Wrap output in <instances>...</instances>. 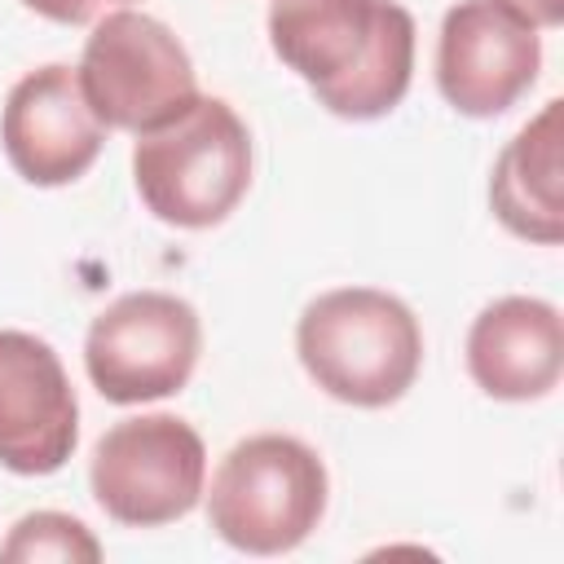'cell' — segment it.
<instances>
[{
  "instance_id": "obj_1",
  "label": "cell",
  "mask_w": 564,
  "mask_h": 564,
  "mask_svg": "<svg viewBox=\"0 0 564 564\" xmlns=\"http://www.w3.org/2000/svg\"><path fill=\"white\" fill-rule=\"evenodd\" d=\"M269 44L335 119L370 123L414 79V13L397 0H273Z\"/></svg>"
},
{
  "instance_id": "obj_2",
  "label": "cell",
  "mask_w": 564,
  "mask_h": 564,
  "mask_svg": "<svg viewBox=\"0 0 564 564\" xmlns=\"http://www.w3.org/2000/svg\"><path fill=\"white\" fill-rule=\"evenodd\" d=\"M304 375L344 405H397L423 370V326L414 308L379 286H330L295 322Z\"/></svg>"
},
{
  "instance_id": "obj_3",
  "label": "cell",
  "mask_w": 564,
  "mask_h": 564,
  "mask_svg": "<svg viewBox=\"0 0 564 564\" xmlns=\"http://www.w3.org/2000/svg\"><path fill=\"white\" fill-rule=\"evenodd\" d=\"M132 185L172 229H212L251 189V132L225 97H194L167 123L137 132Z\"/></svg>"
},
{
  "instance_id": "obj_4",
  "label": "cell",
  "mask_w": 564,
  "mask_h": 564,
  "mask_svg": "<svg viewBox=\"0 0 564 564\" xmlns=\"http://www.w3.org/2000/svg\"><path fill=\"white\" fill-rule=\"evenodd\" d=\"M207 524L242 555H286L322 524L330 476L322 454L291 432L242 436L212 471Z\"/></svg>"
},
{
  "instance_id": "obj_5",
  "label": "cell",
  "mask_w": 564,
  "mask_h": 564,
  "mask_svg": "<svg viewBox=\"0 0 564 564\" xmlns=\"http://www.w3.org/2000/svg\"><path fill=\"white\" fill-rule=\"evenodd\" d=\"M75 70L97 119L132 137L167 123L198 97L189 48L167 22L141 9L101 13L84 40Z\"/></svg>"
},
{
  "instance_id": "obj_6",
  "label": "cell",
  "mask_w": 564,
  "mask_h": 564,
  "mask_svg": "<svg viewBox=\"0 0 564 564\" xmlns=\"http://www.w3.org/2000/svg\"><path fill=\"white\" fill-rule=\"evenodd\" d=\"M88 489L115 524L163 529L203 502L207 445L181 414L119 419L93 445Z\"/></svg>"
},
{
  "instance_id": "obj_7",
  "label": "cell",
  "mask_w": 564,
  "mask_h": 564,
  "mask_svg": "<svg viewBox=\"0 0 564 564\" xmlns=\"http://www.w3.org/2000/svg\"><path fill=\"white\" fill-rule=\"evenodd\" d=\"M203 352L198 308L172 291H128L110 300L84 335L88 383L110 405H145L181 392Z\"/></svg>"
},
{
  "instance_id": "obj_8",
  "label": "cell",
  "mask_w": 564,
  "mask_h": 564,
  "mask_svg": "<svg viewBox=\"0 0 564 564\" xmlns=\"http://www.w3.org/2000/svg\"><path fill=\"white\" fill-rule=\"evenodd\" d=\"M542 70V26L507 0H458L436 35V88L467 119L507 115Z\"/></svg>"
},
{
  "instance_id": "obj_9",
  "label": "cell",
  "mask_w": 564,
  "mask_h": 564,
  "mask_svg": "<svg viewBox=\"0 0 564 564\" xmlns=\"http://www.w3.org/2000/svg\"><path fill=\"white\" fill-rule=\"evenodd\" d=\"M0 145L26 185L57 189L79 181L106 145V123L88 106L79 70L66 62L26 70L0 106Z\"/></svg>"
},
{
  "instance_id": "obj_10",
  "label": "cell",
  "mask_w": 564,
  "mask_h": 564,
  "mask_svg": "<svg viewBox=\"0 0 564 564\" xmlns=\"http://www.w3.org/2000/svg\"><path fill=\"white\" fill-rule=\"evenodd\" d=\"M79 445V401L48 339L0 330V467L53 476Z\"/></svg>"
},
{
  "instance_id": "obj_11",
  "label": "cell",
  "mask_w": 564,
  "mask_h": 564,
  "mask_svg": "<svg viewBox=\"0 0 564 564\" xmlns=\"http://www.w3.org/2000/svg\"><path fill=\"white\" fill-rule=\"evenodd\" d=\"M463 361L485 397L542 401L564 375V317L542 295H498L471 317Z\"/></svg>"
},
{
  "instance_id": "obj_12",
  "label": "cell",
  "mask_w": 564,
  "mask_h": 564,
  "mask_svg": "<svg viewBox=\"0 0 564 564\" xmlns=\"http://www.w3.org/2000/svg\"><path fill=\"white\" fill-rule=\"evenodd\" d=\"M489 207L533 247L564 242V101L551 97L494 159Z\"/></svg>"
},
{
  "instance_id": "obj_13",
  "label": "cell",
  "mask_w": 564,
  "mask_h": 564,
  "mask_svg": "<svg viewBox=\"0 0 564 564\" xmlns=\"http://www.w3.org/2000/svg\"><path fill=\"white\" fill-rule=\"evenodd\" d=\"M0 560H22V564H97L101 542L97 533L66 511H26L13 520L9 538L0 542Z\"/></svg>"
},
{
  "instance_id": "obj_14",
  "label": "cell",
  "mask_w": 564,
  "mask_h": 564,
  "mask_svg": "<svg viewBox=\"0 0 564 564\" xmlns=\"http://www.w3.org/2000/svg\"><path fill=\"white\" fill-rule=\"evenodd\" d=\"M31 13L48 18V22H62V26H84V22H97L101 13L110 9H128L132 0H22Z\"/></svg>"
},
{
  "instance_id": "obj_15",
  "label": "cell",
  "mask_w": 564,
  "mask_h": 564,
  "mask_svg": "<svg viewBox=\"0 0 564 564\" xmlns=\"http://www.w3.org/2000/svg\"><path fill=\"white\" fill-rule=\"evenodd\" d=\"M511 9H520L533 26H542V31H555L560 22H564V0H507Z\"/></svg>"
}]
</instances>
